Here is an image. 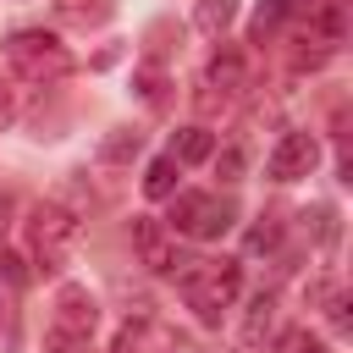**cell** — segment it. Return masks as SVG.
Instances as JSON below:
<instances>
[{"mask_svg":"<svg viewBox=\"0 0 353 353\" xmlns=\"http://www.w3.org/2000/svg\"><path fill=\"white\" fill-rule=\"evenodd\" d=\"M0 281H6L11 292H22V287H28V259H22V254H0Z\"/></svg>","mask_w":353,"mask_h":353,"instance_id":"15","label":"cell"},{"mask_svg":"<svg viewBox=\"0 0 353 353\" xmlns=\"http://www.w3.org/2000/svg\"><path fill=\"white\" fill-rule=\"evenodd\" d=\"M243 287V265L237 259H199L193 270H182V298L199 314V325H221V314L232 309Z\"/></svg>","mask_w":353,"mask_h":353,"instance_id":"1","label":"cell"},{"mask_svg":"<svg viewBox=\"0 0 353 353\" xmlns=\"http://www.w3.org/2000/svg\"><path fill=\"white\" fill-rule=\"evenodd\" d=\"M215 171H221V176H226V182H232V176H237V171H243V154H237V149H226V154H221V160H215Z\"/></svg>","mask_w":353,"mask_h":353,"instance_id":"22","label":"cell"},{"mask_svg":"<svg viewBox=\"0 0 353 353\" xmlns=\"http://www.w3.org/2000/svg\"><path fill=\"white\" fill-rule=\"evenodd\" d=\"M6 61H11L17 77H28V83H61V77L72 72V50H66L55 33H44V28L11 33V39H6Z\"/></svg>","mask_w":353,"mask_h":353,"instance_id":"2","label":"cell"},{"mask_svg":"<svg viewBox=\"0 0 353 353\" xmlns=\"http://www.w3.org/2000/svg\"><path fill=\"white\" fill-rule=\"evenodd\" d=\"M99 154H105V160H127V154H138V132H110Z\"/></svg>","mask_w":353,"mask_h":353,"instance_id":"16","label":"cell"},{"mask_svg":"<svg viewBox=\"0 0 353 353\" xmlns=\"http://www.w3.org/2000/svg\"><path fill=\"white\" fill-rule=\"evenodd\" d=\"M232 221H237V204H232V199H215V193H176V199H171V226H165V232L215 243V237L232 232Z\"/></svg>","mask_w":353,"mask_h":353,"instance_id":"3","label":"cell"},{"mask_svg":"<svg viewBox=\"0 0 353 353\" xmlns=\"http://www.w3.org/2000/svg\"><path fill=\"white\" fill-rule=\"evenodd\" d=\"M77 243V215L61 210V204H39L28 215V254L44 265V270H61L66 248Z\"/></svg>","mask_w":353,"mask_h":353,"instance_id":"4","label":"cell"},{"mask_svg":"<svg viewBox=\"0 0 353 353\" xmlns=\"http://www.w3.org/2000/svg\"><path fill=\"white\" fill-rule=\"evenodd\" d=\"M44 353H88V342H83V336H61V331H50V336H44Z\"/></svg>","mask_w":353,"mask_h":353,"instance_id":"19","label":"cell"},{"mask_svg":"<svg viewBox=\"0 0 353 353\" xmlns=\"http://www.w3.org/2000/svg\"><path fill=\"white\" fill-rule=\"evenodd\" d=\"M143 193H149V199H171V193H176V160H171V154L149 160V171H143Z\"/></svg>","mask_w":353,"mask_h":353,"instance_id":"12","label":"cell"},{"mask_svg":"<svg viewBox=\"0 0 353 353\" xmlns=\"http://www.w3.org/2000/svg\"><path fill=\"white\" fill-rule=\"evenodd\" d=\"M138 94H143L149 105H165V77H160V72H138Z\"/></svg>","mask_w":353,"mask_h":353,"instance_id":"18","label":"cell"},{"mask_svg":"<svg viewBox=\"0 0 353 353\" xmlns=\"http://www.w3.org/2000/svg\"><path fill=\"white\" fill-rule=\"evenodd\" d=\"M287 17H292V0H259V11H254V44H265Z\"/></svg>","mask_w":353,"mask_h":353,"instance_id":"13","label":"cell"},{"mask_svg":"<svg viewBox=\"0 0 353 353\" xmlns=\"http://www.w3.org/2000/svg\"><path fill=\"white\" fill-rule=\"evenodd\" d=\"M22 347V314H17V298L0 292V353H17Z\"/></svg>","mask_w":353,"mask_h":353,"instance_id":"14","label":"cell"},{"mask_svg":"<svg viewBox=\"0 0 353 353\" xmlns=\"http://www.w3.org/2000/svg\"><path fill=\"white\" fill-rule=\"evenodd\" d=\"M232 17H237V0H199L193 28H199V33H226V28H232Z\"/></svg>","mask_w":353,"mask_h":353,"instance_id":"11","label":"cell"},{"mask_svg":"<svg viewBox=\"0 0 353 353\" xmlns=\"http://www.w3.org/2000/svg\"><path fill=\"white\" fill-rule=\"evenodd\" d=\"M210 154H215V132H210V127H182L176 143H171V160H176V165H199V160H210Z\"/></svg>","mask_w":353,"mask_h":353,"instance_id":"9","label":"cell"},{"mask_svg":"<svg viewBox=\"0 0 353 353\" xmlns=\"http://www.w3.org/2000/svg\"><path fill=\"white\" fill-rule=\"evenodd\" d=\"M204 88H221V94L243 88V55L237 50H215L210 66H204Z\"/></svg>","mask_w":353,"mask_h":353,"instance_id":"8","label":"cell"},{"mask_svg":"<svg viewBox=\"0 0 353 353\" xmlns=\"http://www.w3.org/2000/svg\"><path fill=\"white\" fill-rule=\"evenodd\" d=\"M276 237H281V226H276V221L265 215V226H254V237H248V248H270Z\"/></svg>","mask_w":353,"mask_h":353,"instance_id":"21","label":"cell"},{"mask_svg":"<svg viewBox=\"0 0 353 353\" xmlns=\"http://www.w3.org/2000/svg\"><path fill=\"white\" fill-rule=\"evenodd\" d=\"M314 160H320V143H314L309 132H287V138L270 149L265 171H270V182H298V176L314 171Z\"/></svg>","mask_w":353,"mask_h":353,"instance_id":"5","label":"cell"},{"mask_svg":"<svg viewBox=\"0 0 353 353\" xmlns=\"http://www.w3.org/2000/svg\"><path fill=\"white\" fill-rule=\"evenodd\" d=\"M270 325H276V292H259L248 303V320H243V347H259L270 336Z\"/></svg>","mask_w":353,"mask_h":353,"instance_id":"10","label":"cell"},{"mask_svg":"<svg viewBox=\"0 0 353 353\" xmlns=\"http://www.w3.org/2000/svg\"><path fill=\"white\" fill-rule=\"evenodd\" d=\"M11 121H17V88H11L6 77H0V132H6Z\"/></svg>","mask_w":353,"mask_h":353,"instance_id":"20","label":"cell"},{"mask_svg":"<svg viewBox=\"0 0 353 353\" xmlns=\"http://www.w3.org/2000/svg\"><path fill=\"white\" fill-rule=\"evenodd\" d=\"M94 325H99V303L88 298V287H61V292H55V320H50V331L88 342Z\"/></svg>","mask_w":353,"mask_h":353,"instance_id":"7","label":"cell"},{"mask_svg":"<svg viewBox=\"0 0 353 353\" xmlns=\"http://www.w3.org/2000/svg\"><path fill=\"white\" fill-rule=\"evenodd\" d=\"M132 248H138V259L154 270V276H171L182 259H176V243H171V232H165V221H154V215H138L132 221Z\"/></svg>","mask_w":353,"mask_h":353,"instance_id":"6","label":"cell"},{"mask_svg":"<svg viewBox=\"0 0 353 353\" xmlns=\"http://www.w3.org/2000/svg\"><path fill=\"white\" fill-rule=\"evenodd\" d=\"M325 320H331L336 336H347V325H353V320H347V292H331V298H325Z\"/></svg>","mask_w":353,"mask_h":353,"instance_id":"17","label":"cell"}]
</instances>
